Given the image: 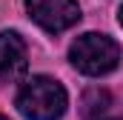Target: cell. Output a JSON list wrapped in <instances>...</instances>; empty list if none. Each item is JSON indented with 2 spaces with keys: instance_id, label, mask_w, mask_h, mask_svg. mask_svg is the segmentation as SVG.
Wrapping results in <instances>:
<instances>
[{
  "instance_id": "obj_3",
  "label": "cell",
  "mask_w": 123,
  "mask_h": 120,
  "mask_svg": "<svg viewBox=\"0 0 123 120\" xmlns=\"http://www.w3.org/2000/svg\"><path fill=\"white\" fill-rule=\"evenodd\" d=\"M26 9H29L31 20L52 34L72 29L80 20L77 0H26Z\"/></svg>"
},
{
  "instance_id": "obj_6",
  "label": "cell",
  "mask_w": 123,
  "mask_h": 120,
  "mask_svg": "<svg viewBox=\"0 0 123 120\" xmlns=\"http://www.w3.org/2000/svg\"><path fill=\"white\" fill-rule=\"evenodd\" d=\"M120 26H123V6H120Z\"/></svg>"
},
{
  "instance_id": "obj_4",
  "label": "cell",
  "mask_w": 123,
  "mask_h": 120,
  "mask_svg": "<svg viewBox=\"0 0 123 120\" xmlns=\"http://www.w3.org/2000/svg\"><path fill=\"white\" fill-rule=\"evenodd\" d=\"M29 69V52L17 31H0V83L23 80Z\"/></svg>"
},
{
  "instance_id": "obj_5",
  "label": "cell",
  "mask_w": 123,
  "mask_h": 120,
  "mask_svg": "<svg viewBox=\"0 0 123 120\" xmlns=\"http://www.w3.org/2000/svg\"><path fill=\"white\" fill-rule=\"evenodd\" d=\"M92 120H117V117H100V114H94Z\"/></svg>"
},
{
  "instance_id": "obj_2",
  "label": "cell",
  "mask_w": 123,
  "mask_h": 120,
  "mask_svg": "<svg viewBox=\"0 0 123 120\" xmlns=\"http://www.w3.org/2000/svg\"><path fill=\"white\" fill-rule=\"evenodd\" d=\"M69 60H72V66L77 72H83L89 77H100V74H109L112 69H117V63H120V46L109 34L86 31V34H80L72 43Z\"/></svg>"
},
{
  "instance_id": "obj_1",
  "label": "cell",
  "mask_w": 123,
  "mask_h": 120,
  "mask_svg": "<svg viewBox=\"0 0 123 120\" xmlns=\"http://www.w3.org/2000/svg\"><path fill=\"white\" fill-rule=\"evenodd\" d=\"M66 106H69L66 89L46 74L26 80L23 89L17 91V109L26 120H60Z\"/></svg>"
},
{
  "instance_id": "obj_7",
  "label": "cell",
  "mask_w": 123,
  "mask_h": 120,
  "mask_svg": "<svg viewBox=\"0 0 123 120\" xmlns=\"http://www.w3.org/2000/svg\"><path fill=\"white\" fill-rule=\"evenodd\" d=\"M0 120H9V117H0Z\"/></svg>"
}]
</instances>
